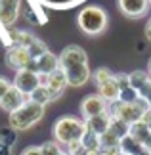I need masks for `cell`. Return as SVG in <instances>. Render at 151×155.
<instances>
[{
	"label": "cell",
	"mask_w": 151,
	"mask_h": 155,
	"mask_svg": "<svg viewBox=\"0 0 151 155\" xmlns=\"http://www.w3.org/2000/svg\"><path fill=\"white\" fill-rule=\"evenodd\" d=\"M128 79H130V86L136 88V90H140V88L146 84V82L151 81V77H149L147 71H134V73L128 75Z\"/></svg>",
	"instance_id": "22"
},
{
	"label": "cell",
	"mask_w": 151,
	"mask_h": 155,
	"mask_svg": "<svg viewBox=\"0 0 151 155\" xmlns=\"http://www.w3.org/2000/svg\"><path fill=\"white\" fill-rule=\"evenodd\" d=\"M0 136H2V142L4 146H14L15 140H17V130L11 128V127H6V128H0Z\"/></svg>",
	"instance_id": "24"
},
{
	"label": "cell",
	"mask_w": 151,
	"mask_h": 155,
	"mask_svg": "<svg viewBox=\"0 0 151 155\" xmlns=\"http://www.w3.org/2000/svg\"><path fill=\"white\" fill-rule=\"evenodd\" d=\"M92 79L96 82V86H98V94H101V96H103L109 104L119 100L120 88H119V82H117L115 73H111L107 67H100L92 75Z\"/></svg>",
	"instance_id": "5"
},
{
	"label": "cell",
	"mask_w": 151,
	"mask_h": 155,
	"mask_svg": "<svg viewBox=\"0 0 151 155\" xmlns=\"http://www.w3.org/2000/svg\"><path fill=\"white\" fill-rule=\"evenodd\" d=\"M42 117H44V105L33 102V100H27L21 107H17L15 111L10 113V127L15 128L17 132L27 130L34 127Z\"/></svg>",
	"instance_id": "1"
},
{
	"label": "cell",
	"mask_w": 151,
	"mask_h": 155,
	"mask_svg": "<svg viewBox=\"0 0 151 155\" xmlns=\"http://www.w3.org/2000/svg\"><path fill=\"white\" fill-rule=\"evenodd\" d=\"M138 98H140V94H138V90H136V88H132V86L123 88L120 94H119V100H120V102H136Z\"/></svg>",
	"instance_id": "25"
},
{
	"label": "cell",
	"mask_w": 151,
	"mask_h": 155,
	"mask_svg": "<svg viewBox=\"0 0 151 155\" xmlns=\"http://www.w3.org/2000/svg\"><path fill=\"white\" fill-rule=\"evenodd\" d=\"M65 147H67V153H69V155H86V147L82 146L80 140L71 142V144H67Z\"/></svg>",
	"instance_id": "27"
},
{
	"label": "cell",
	"mask_w": 151,
	"mask_h": 155,
	"mask_svg": "<svg viewBox=\"0 0 151 155\" xmlns=\"http://www.w3.org/2000/svg\"><path fill=\"white\" fill-rule=\"evenodd\" d=\"M10 38H11V44L29 48V44H31L37 37H33V35L27 33V31H15V29H10Z\"/></svg>",
	"instance_id": "19"
},
{
	"label": "cell",
	"mask_w": 151,
	"mask_h": 155,
	"mask_svg": "<svg viewBox=\"0 0 151 155\" xmlns=\"http://www.w3.org/2000/svg\"><path fill=\"white\" fill-rule=\"evenodd\" d=\"M73 63H88V56L80 46H75L71 44L67 48H63V52L59 54V67H67V65H73Z\"/></svg>",
	"instance_id": "11"
},
{
	"label": "cell",
	"mask_w": 151,
	"mask_h": 155,
	"mask_svg": "<svg viewBox=\"0 0 151 155\" xmlns=\"http://www.w3.org/2000/svg\"><path fill=\"white\" fill-rule=\"evenodd\" d=\"M119 150H120V153H123V155H146L147 153L142 142L134 140L130 134H126L124 138L119 142Z\"/></svg>",
	"instance_id": "17"
},
{
	"label": "cell",
	"mask_w": 151,
	"mask_h": 155,
	"mask_svg": "<svg viewBox=\"0 0 151 155\" xmlns=\"http://www.w3.org/2000/svg\"><path fill=\"white\" fill-rule=\"evenodd\" d=\"M84 123H86L88 130H92V132L101 136L107 128H109V124H111V113L109 111H107V113H100V115H94L90 119H84Z\"/></svg>",
	"instance_id": "16"
},
{
	"label": "cell",
	"mask_w": 151,
	"mask_h": 155,
	"mask_svg": "<svg viewBox=\"0 0 151 155\" xmlns=\"http://www.w3.org/2000/svg\"><path fill=\"white\" fill-rule=\"evenodd\" d=\"M29 100H33V102H37L40 105H46L48 102H52V98H50V92H48V88L44 84H40L38 88H34V90L29 94Z\"/></svg>",
	"instance_id": "21"
},
{
	"label": "cell",
	"mask_w": 151,
	"mask_h": 155,
	"mask_svg": "<svg viewBox=\"0 0 151 155\" xmlns=\"http://www.w3.org/2000/svg\"><path fill=\"white\" fill-rule=\"evenodd\" d=\"M34 69H37L38 75H50L56 69H59V58L54 56L52 52L42 54L40 58L34 59Z\"/></svg>",
	"instance_id": "15"
},
{
	"label": "cell",
	"mask_w": 151,
	"mask_h": 155,
	"mask_svg": "<svg viewBox=\"0 0 151 155\" xmlns=\"http://www.w3.org/2000/svg\"><path fill=\"white\" fill-rule=\"evenodd\" d=\"M138 94H140V98H142L143 102H146V104L151 107V81H149V82H146V84H143L140 90H138Z\"/></svg>",
	"instance_id": "28"
},
{
	"label": "cell",
	"mask_w": 151,
	"mask_h": 155,
	"mask_svg": "<svg viewBox=\"0 0 151 155\" xmlns=\"http://www.w3.org/2000/svg\"><path fill=\"white\" fill-rule=\"evenodd\" d=\"M25 102H27V100H25V94H23L21 90H17V88L11 84L10 90L6 92L2 98H0V107L6 109L8 113H11V111H15L17 107H21Z\"/></svg>",
	"instance_id": "14"
},
{
	"label": "cell",
	"mask_w": 151,
	"mask_h": 155,
	"mask_svg": "<svg viewBox=\"0 0 151 155\" xmlns=\"http://www.w3.org/2000/svg\"><path fill=\"white\" fill-rule=\"evenodd\" d=\"M151 0H119V10L126 17H142L149 10Z\"/></svg>",
	"instance_id": "12"
},
{
	"label": "cell",
	"mask_w": 151,
	"mask_h": 155,
	"mask_svg": "<svg viewBox=\"0 0 151 155\" xmlns=\"http://www.w3.org/2000/svg\"><path fill=\"white\" fill-rule=\"evenodd\" d=\"M115 77H117V82H119V88H120V90L126 88V86H130V79H128V75H126V73H117Z\"/></svg>",
	"instance_id": "29"
},
{
	"label": "cell",
	"mask_w": 151,
	"mask_h": 155,
	"mask_svg": "<svg viewBox=\"0 0 151 155\" xmlns=\"http://www.w3.org/2000/svg\"><path fill=\"white\" fill-rule=\"evenodd\" d=\"M128 134L132 136L134 140H138V142H146L147 140V136L151 134V130H149V127L143 121H138V123H132L130 127H128Z\"/></svg>",
	"instance_id": "18"
},
{
	"label": "cell",
	"mask_w": 151,
	"mask_h": 155,
	"mask_svg": "<svg viewBox=\"0 0 151 155\" xmlns=\"http://www.w3.org/2000/svg\"><path fill=\"white\" fill-rule=\"evenodd\" d=\"M4 146V142H2V136H0V147H2Z\"/></svg>",
	"instance_id": "36"
},
{
	"label": "cell",
	"mask_w": 151,
	"mask_h": 155,
	"mask_svg": "<svg viewBox=\"0 0 151 155\" xmlns=\"http://www.w3.org/2000/svg\"><path fill=\"white\" fill-rule=\"evenodd\" d=\"M84 130H86L84 119L65 115V117H59L56 121V124H54V138H56L57 144L67 146L75 140H80Z\"/></svg>",
	"instance_id": "2"
},
{
	"label": "cell",
	"mask_w": 151,
	"mask_h": 155,
	"mask_svg": "<svg viewBox=\"0 0 151 155\" xmlns=\"http://www.w3.org/2000/svg\"><path fill=\"white\" fill-rule=\"evenodd\" d=\"M21 155H42V150L38 146H29L21 151Z\"/></svg>",
	"instance_id": "30"
},
{
	"label": "cell",
	"mask_w": 151,
	"mask_h": 155,
	"mask_svg": "<svg viewBox=\"0 0 151 155\" xmlns=\"http://www.w3.org/2000/svg\"><path fill=\"white\" fill-rule=\"evenodd\" d=\"M146 37H147V40L151 42V21L147 23V27H146Z\"/></svg>",
	"instance_id": "34"
},
{
	"label": "cell",
	"mask_w": 151,
	"mask_h": 155,
	"mask_svg": "<svg viewBox=\"0 0 151 155\" xmlns=\"http://www.w3.org/2000/svg\"><path fill=\"white\" fill-rule=\"evenodd\" d=\"M142 121L149 127V130H151V107H147L146 109V113H143V117H142Z\"/></svg>",
	"instance_id": "32"
},
{
	"label": "cell",
	"mask_w": 151,
	"mask_h": 155,
	"mask_svg": "<svg viewBox=\"0 0 151 155\" xmlns=\"http://www.w3.org/2000/svg\"><path fill=\"white\" fill-rule=\"evenodd\" d=\"M10 86H11V84H10V82H8V81H6V79H2V77H0V98H2V96H4V94H6V92H8V90H10Z\"/></svg>",
	"instance_id": "31"
},
{
	"label": "cell",
	"mask_w": 151,
	"mask_h": 155,
	"mask_svg": "<svg viewBox=\"0 0 151 155\" xmlns=\"http://www.w3.org/2000/svg\"><path fill=\"white\" fill-rule=\"evenodd\" d=\"M27 50H29V54H31V58H33V59H37V58H40V56H42V54H46V52H48L46 44L42 42L40 38H34L33 42L29 44V48H27Z\"/></svg>",
	"instance_id": "23"
},
{
	"label": "cell",
	"mask_w": 151,
	"mask_h": 155,
	"mask_svg": "<svg viewBox=\"0 0 151 155\" xmlns=\"http://www.w3.org/2000/svg\"><path fill=\"white\" fill-rule=\"evenodd\" d=\"M42 84V79L37 71L33 69H19L15 73V79H14V86L17 90H21L25 96H29L34 88H38Z\"/></svg>",
	"instance_id": "7"
},
{
	"label": "cell",
	"mask_w": 151,
	"mask_h": 155,
	"mask_svg": "<svg viewBox=\"0 0 151 155\" xmlns=\"http://www.w3.org/2000/svg\"><path fill=\"white\" fill-rule=\"evenodd\" d=\"M82 146L86 147V151H92V150H100V134H96L92 132V130H84V134H82Z\"/></svg>",
	"instance_id": "20"
},
{
	"label": "cell",
	"mask_w": 151,
	"mask_h": 155,
	"mask_svg": "<svg viewBox=\"0 0 151 155\" xmlns=\"http://www.w3.org/2000/svg\"><path fill=\"white\" fill-rule=\"evenodd\" d=\"M63 73H65V77H67V84L69 86H82V84H86L88 79L92 77L88 63L67 65V67H63Z\"/></svg>",
	"instance_id": "10"
},
{
	"label": "cell",
	"mask_w": 151,
	"mask_h": 155,
	"mask_svg": "<svg viewBox=\"0 0 151 155\" xmlns=\"http://www.w3.org/2000/svg\"><path fill=\"white\" fill-rule=\"evenodd\" d=\"M33 58L31 54H29V50L25 48V46H17V44H11L8 52H6V65H8L10 69H27L29 65H31Z\"/></svg>",
	"instance_id": "8"
},
{
	"label": "cell",
	"mask_w": 151,
	"mask_h": 155,
	"mask_svg": "<svg viewBox=\"0 0 151 155\" xmlns=\"http://www.w3.org/2000/svg\"><path fill=\"white\" fill-rule=\"evenodd\" d=\"M109 111V102L101 96V94H90L80 102V113L82 119H90L100 113H107Z\"/></svg>",
	"instance_id": "9"
},
{
	"label": "cell",
	"mask_w": 151,
	"mask_h": 155,
	"mask_svg": "<svg viewBox=\"0 0 151 155\" xmlns=\"http://www.w3.org/2000/svg\"><path fill=\"white\" fill-rule=\"evenodd\" d=\"M0 155H11V147L10 146H2L0 147Z\"/></svg>",
	"instance_id": "33"
},
{
	"label": "cell",
	"mask_w": 151,
	"mask_h": 155,
	"mask_svg": "<svg viewBox=\"0 0 151 155\" xmlns=\"http://www.w3.org/2000/svg\"><path fill=\"white\" fill-rule=\"evenodd\" d=\"M40 150H42V155H59L63 151L57 142H46V144L40 146Z\"/></svg>",
	"instance_id": "26"
},
{
	"label": "cell",
	"mask_w": 151,
	"mask_h": 155,
	"mask_svg": "<svg viewBox=\"0 0 151 155\" xmlns=\"http://www.w3.org/2000/svg\"><path fill=\"white\" fill-rule=\"evenodd\" d=\"M40 79H42V84H44L48 88V92H50V98H52V102L54 100H57L59 96L63 94V90L67 88V77H65L63 73V69L59 67L56 69L54 73L50 75H40Z\"/></svg>",
	"instance_id": "6"
},
{
	"label": "cell",
	"mask_w": 151,
	"mask_h": 155,
	"mask_svg": "<svg viewBox=\"0 0 151 155\" xmlns=\"http://www.w3.org/2000/svg\"><path fill=\"white\" fill-rule=\"evenodd\" d=\"M59 155H69V153H67V151H61V153H59Z\"/></svg>",
	"instance_id": "37"
},
{
	"label": "cell",
	"mask_w": 151,
	"mask_h": 155,
	"mask_svg": "<svg viewBox=\"0 0 151 155\" xmlns=\"http://www.w3.org/2000/svg\"><path fill=\"white\" fill-rule=\"evenodd\" d=\"M147 73L151 75V58H149V61H147Z\"/></svg>",
	"instance_id": "35"
},
{
	"label": "cell",
	"mask_w": 151,
	"mask_h": 155,
	"mask_svg": "<svg viewBox=\"0 0 151 155\" xmlns=\"http://www.w3.org/2000/svg\"><path fill=\"white\" fill-rule=\"evenodd\" d=\"M21 0H0V23L4 27H11L19 15Z\"/></svg>",
	"instance_id": "13"
},
{
	"label": "cell",
	"mask_w": 151,
	"mask_h": 155,
	"mask_svg": "<svg viewBox=\"0 0 151 155\" xmlns=\"http://www.w3.org/2000/svg\"><path fill=\"white\" fill-rule=\"evenodd\" d=\"M78 27L82 29V33L90 35V37H96V35L103 33L107 27V14L103 8L100 6H86L78 12Z\"/></svg>",
	"instance_id": "3"
},
{
	"label": "cell",
	"mask_w": 151,
	"mask_h": 155,
	"mask_svg": "<svg viewBox=\"0 0 151 155\" xmlns=\"http://www.w3.org/2000/svg\"><path fill=\"white\" fill-rule=\"evenodd\" d=\"M147 107L149 105L142 98H138L136 102H120V100H117V102L109 104V113H111V117L120 119L126 124H132V123L142 121V117H143Z\"/></svg>",
	"instance_id": "4"
}]
</instances>
